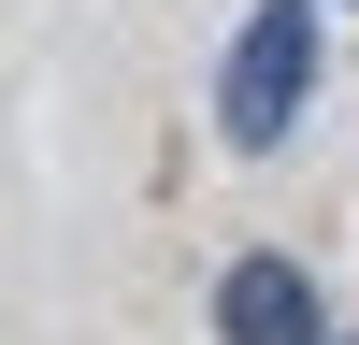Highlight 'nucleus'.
I'll use <instances>...</instances> for the list:
<instances>
[{
    "instance_id": "2",
    "label": "nucleus",
    "mask_w": 359,
    "mask_h": 345,
    "mask_svg": "<svg viewBox=\"0 0 359 345\" xmlns=\"http://www.w3.org/2000/svg\"><path fill=\"white\" fill-rule=\"evenodd\" d=\"M216 345H331V316H316V273L302 259H230L216 273Z\"/></svg>"
},
{
    "instance_id": "1",
    "label": "nucleus",
    "mask_w": 359,
    "mask_h": 345,
    "mask_svg": "<svg viewBox=\"0 0 359 345\" xmlns=\"http://www.w3.org/2000/svg\"><path fill=\"white\" fill-rule=\"evenodd\" d=\"M316 58H331L316 0H259V15L230 29V72H216V130H230V158H273V144L302 130V101H316Z\"/></svg>"
}]
</instances>
